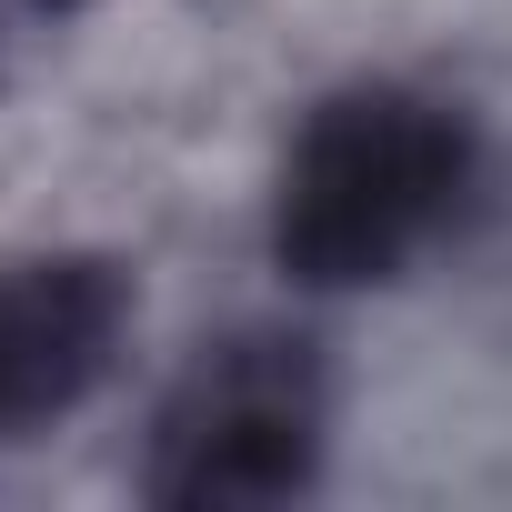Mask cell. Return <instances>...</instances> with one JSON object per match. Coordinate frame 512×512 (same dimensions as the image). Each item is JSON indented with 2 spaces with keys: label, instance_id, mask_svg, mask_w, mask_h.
<instances>
[{
  "label": "cell",
  "instance_id": "2",
  "mask_svg": "<svg viewBox=\"0 0 512 512\" xmlns=\"http://www.w3.org/2000/svg\"><path fill=\"white\" fill-rule=\"evenodd\" d=\"M332 432V372L302 332H231L211 342L141 452V492L171 512H231V502H292L322 472Z\"/></svg>",
  "mask_w": 512,
  "mask_h": 512
},
{
  "label": "cell",
  "instance_id": "3",
  "mask_svg": "<svg viewBox=\"0 0 512 512\" xmlns=\"http://www.w3.org/2000/svg\"><path fill=\"white\" fill-rule=\"evenodd\" d=\"M131 292L111 262H21L0 282V432H31L111 372Z\"/></svg>",
  "mask_w": 512,
  "mask_h": 512
},
{
  "label": "cell",
  "instance_id": "4",
  "mask_svg": "<svg viewBox=\"0 0 512 512\" xmlns=\"http://www.w3.org/2000/svg\"><path fill=\"white\" fill-rule=\"evenodd\" d=\"M31 11H61V0H31Z\"/></svg>",
  "mask_w": 512,
  "mask_h": 512
},
{
  "label": "cell",
  "instance_id": "1",
  "mask_svg": "<svg viewBox=\"0 0 512 512\" xmlns=\"http://www.w3.org/2000/svg\"><path fill=\"white\" fill-rule=\"evenodd\" d=\"M472 181H482V151L452 101L362 81L302 121L282 191H272V251L312 292L392 282L462 221Z\"/></svg>",
  "mask_w": 512,
  "mask_h": 512
}]
</instances>
